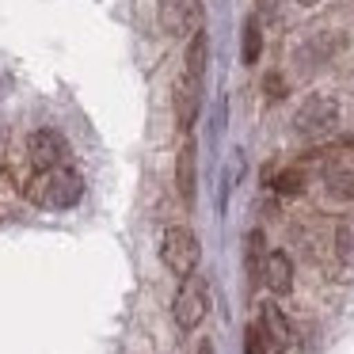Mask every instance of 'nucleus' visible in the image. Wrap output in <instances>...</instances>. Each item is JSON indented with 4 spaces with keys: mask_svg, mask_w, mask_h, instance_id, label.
<instances>
[{
    "mask_svg": "<svg viewBox=\"0 0 354 354\" xmlns=\"http://www.w3.org/2000/svg\"><path fill=\"white\" fill-rule=\"evenodd\" d=\"M263 282L270 293H290L293 290V263L286 252H270L263 259Z\"/></svg>",
    "mask_w": 354,
    "mask_h": 354,
    "instance_id": "nucleus-9",
    "label": "nucleus"
},
{
    "mask_svg": "<svg viewBox=\"0 0 354 354\" xmlns=\"http://www.w3.org/2000/svg\"><path fill=\"white\" fill-rule=\"evenodd\" d=\"M259 50H263L259 16H248V24H244V65H255V62H259Z\"/></svg>",
    "mask_w": 354,
    "mask_h": 354,
    "instance_id": "nucleus-13",
    "label": "nucleus"
},
{
    "mask_svg": "<svg viewBox=\"0 0 354 354\" xmlns=\"http://www.w3.org/2000/svg\"><path fill=\"white\" fill-rule=\"evenodd\" d=\"M259 328H263V335H267V343L274 346V351H286V346L293 343V328H290V320L282 316V308H278L274 301H263Z\"/></svg>",
    "mask_w": 354,
    "mask_h": 354,
    "instance_id": "nucleus-8",
    "label": "nucleus"
},
{
    "mask_svg": "<svg viewBox=\"0 0 354 354\" xmlns=\"http://www.w3.org/2000/svg\"><path fill=\"white\" fill-rule=\"evenodd\" d=\"M198 354H214V343H209V339H202V346H198Z\"/></svg>",
    "mask_w": 354,
    "mask_h": 354,
    "instance_id": "nucleus-18",
    "label": "nucleus"
},
{
    "mask_svg": "<svg viewBox=\"0 0 354 354\" xmlns=\"http://www.w3.org/2000/svg\"><path fill=\"white\" fill-rule=\"evenodd\" d=\"M335 122H339V103L331 95H308L297 107V118H293L297 133H305V138H328L335 130Z\"/></svg>",
    "mask_w": 354,
    "mask_h": 354,
    "instance_id": "nucleus-4",
    "label": "nucleus"
},
{
    "mask_svg": "<svg viewBox=\"0 0 354 354\" xmlns=\"http://www.w3.org/2000/svg\"><path fill=\"white\" fill-rule=\"evenodd\" d=\"M27 153H31L35 171H54V168H65L69 145L57 130H35L31 141H27Z\"/></svg>",
    "mask_w": 354,
    "mask_h": 354,
    "instance_id": "nucleus-6",
    "label": "nucleus"
},
{
    "mask_svg": "<svg viewBox=\"0 0 354 354\" xmlns=\"http://www.w3.org/2000/svg\"><path fill=\"white\" fill-rule=\"evenodd\" d=\"M270 351V343H267V335H263V328L259 324H248V331H244V354H267Z\"/></svg>",
    "mask_w": 354,
    "mask_h": 354,
    "instance_id": "nucleus-15",
    "label": "nucleus"
},
{
    "mask_svg": "<svg viewBox=\"0 0 354 354\" xmlns=\"http://www.w3.org/2000/svg\"><path fill=\"white\" fill-rule=\"evenodd\" d=\"M206 313H209V286H206V278L202 274L183 278V286H179V293H176V305H171L176 324L183 331H191V328H198V324L206 320Z\"/></svg>",
    "mask_w": 354,
    "mask_h": 354,
    "instance_id": "nucleus-3",
    "label": "nucleus"
},
{
    "mask_svg": "<svg viewBox=\"0 0 354 354\" xmlns=\"http://www.w3.org/2000/svg\"><path fill=\"white\" fill-rule=\"evenodd\" d=\"M160 259H164V267H168L171 274L191 278L194 267H198V240H194V232L183 229V225H171V229H164Z\"/></svg>",
    "mask_w": 354,
    "mask_h": 354,
    "instance_id": "nucleus-2",
    "label": "nucleus"
},
{
    "mask_svg": "<svg viewBox=\"0 0 354 354\" xmlns=\"http://www.w3.org/2000/svg\"><path fill=\"white\" fill-rule=\"evenodd\" d=\"M84 194V179L73 168H54V171H35V179L27 183V198L42 209H69Z\"/></svg>",
    "mask_w": 354,
    "mask_h": 354,
    "instance_id": "nucleus-1",
    "label": "nucleus"
},
{
    "mask_svg": "<svg viewBox=\"0 0 354 354\" xmlns=\"http://www.w3.org/2000/svg\"><path fill=\"white\" fill-rule=\"evenodd\" d=\"M176 183H179V194L187 202L194 198V141H187L179 149V164H176Z\"/></svg>",
    "mask_w": 354,
    "mask_h": 354,
    "instance_id": "nucleus-11",
    "label": "nucleus"
},
{
    "mask_svg": "<svg viewBox=\"0 0 354 354\" xmlns=\"http://www.w3.org/2000/svg\"><path fill=\"white\" fill-rule=\"evenodd\" d=\"M324 183H328V194L339 202H354V160H335L324 171Z\"/></svg>",
    "mask_w": 354,
    "mask_h": 354,
    "instance_id": "nucleus-10",
    "label": "nucleus"
},
{
    "mask_svg": "<svg viewBox=\"0 0 354 354\" xmlns=\"http://www.w3.org/2000/svg\"><path fill=\"white\" fill-rule=\"evenodd\" d=\"M297 4H305V8H313V4H316V0H297Z\"/></svg>",
    "mask_w": 354,
    "mask_h": 354,
    "instance_id": "nucleus-19",
    "label": "nucleus"
},
{
    "mask_svg": "<svg viewBox=\"0 0 354 354\" xmlns=\"http://www.w3.org/2000/svg\"><path fill=\"white\" fill-rule=\"evenodd\" d=\"M267 88H270V95H274V100H282V77H267Z\"/></svg>",
    "mask_w": 354,
    "mask_h": 354,
    "instance_id": "nucleus-17",
    "label": "nucleus"
},
{
    "mask_svg": "<svg viewBox=\"0 0 354 354\" xmlns=\"http://www.w3.org/2000/svg\"><path fill=\"white\" fill-rule=\"evenodd\" d=\"M282 12V0H255V16L259 19H274Z\"/></svg>",
    "mask_w": 354,
    "mask_h": 354,
    "instance_id": "nucleus-16",
    "label": "nucleus"
},
{
    "mask_svg": "<svg viewBox=\"0 0 354 354\" xmlns=\"http://www.w3.org/2000/svg\"><path fill=\"white\" fill-rule=\"evenodd\" d=\"M274 191H278V194H301V191H305V176H301L297 168L282 171V176L274 179Z\"/></svg>",
    "mask_w": 354,
    "mask_h": 354,
    "instance_id": "nucleus-14",
    "label": "nucleus"
},
{
    "mask_svg": "<svg viewBox=\"0 0 354 354\" xmlns=\"http://www.w3.org/2000/svg\"><path fill=\"white\" fill-rule=\"evenodd\" d=\"M335 263L343 270H354V225H339L335 229Z\"/></svg>",
    "mask_w": 354,
    "mask_h": 354,
    "instance_id": "nucleus-12",
    "label": "nucleus"
},
{
    "mask_svg": "<svg viewBox=\"0 0 354 354\" xmlns=\"http://www.w3.org/2000/svg\"><path fill=\"white\" fill-rule=\"evenodd\" d=\"M198 100H202V77L183 69L176 80V118H179L183 130H191L194 115H198Z\"/></svg>",
    "mask_w": 354,
    "mask_h": 354,
    "instance_id": "nucleus-7",
    "label": "nucleus"
},
{
    "mask_svg": "<svg viewBox=\"0 0 354 354\" xmlns=\"http://www.w3.org/2000/svg\"><path fill=\"white\" fill-rule=\"evenodd\" d=\"M156 19H160V31H168V35H191V39H194V35L202 31L206 12H202V0H160Z\"/></svg>",
    "mask_w": 354,
    "mask_h": 354,
    "instance_id": "nucleus-5",
    "label": "nucleus"
}]
</instances>
